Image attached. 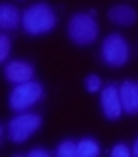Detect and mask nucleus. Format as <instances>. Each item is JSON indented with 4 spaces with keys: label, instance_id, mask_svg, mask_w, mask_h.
Returning <instances> with one entry per match:
<instances>
[{
    "label": "nucleus",
    "instance_id": "39448f33",
    "mask_svg": "<svg viewBox=\"0 0 138 157\" xmlns=\"http://www.w3.org/2000/svg\"><path fill=\"white\" fill-rule=\"evenodd\" d=\"M39 127H41L39 114H20L9 123V138L13 142H26Z\"/></svg>",
    "mask_w": 138,
    "mask_h": 157
},
{
    "label": "nucleus",
    "instance_id": "6e6552de",
    "mask_svg": "<svg viewBox=\"0 0 138 157\" xmlns=\"http://www.w3.org/2000/svg\"><path fill=\"white\" fill-rule=\"evenodd\" d=\"M119 95H121V105H123V112L127 114H138V84L136 82H123L121 88H119Z\"/></svg>",
    "mask_w": 138,
    "mask_h": 157
},
{
    "label": "nucleus",
    "instance_id": "f257e3e1",
    "mask_svg": "<svg viewBox=\"0 0 138 157\" xmlns=\"http://www.w3.org/2000/svg\"><path fill=\"white\" fill-rule=\"evenodd\" d=\"M56 26V13L50 5L37 2L22 13V28L28 35H45Z\"/></svg>",
    "mask_w": 138,
    "mask_h": 157
},
{
    "label": "nucleus",
    "instance_id": "20e7f679",
    "mask_svg": "<svg viewBox=\"0 0 138 157\" xmlns=\"http://www.w3.org/2000/svg\"><path fill=\"white\" fill-rule=\"evenodd\" d=\"M101 60L108 67H123L129 60V45L121 35H108L101 45Z\"/></svg>",
    "mask_w": 138,
    "mask_h": 157
},
{
    "label": "nucleus",
    "instance_id": "9b49d317",
    "mask_svg": "<svg viewBox=\"0 0 138 157\" xmlns=\"http://www.w3.org/2000/svg\"><path fill=\"white\" fill-rule=\"evenodd\" d=\"M99 144L93 140V138H84V140H80L78 142V157H95V155H99Z\"/></svg>",
    "mask_w": 138,
    "mask_h": 157
},
{
    "label": "nucleus",
    "instance_id": "dca6fc26",
    "mask_svg": "<svg viewBox=\"0 0 138 157\" xmlns=\"http://www.w3.org/2000/svg\"><path fill=\"white\" fill-rule=\"evenodd\" d=\"M50 153L45 151V148H33L30 153H28V157H48Z\"/></svg>",
    "mask_w": 138,
    "mask_h": 157
},
{
    "label": "nucleus",
    "instance_id": "1a4fd4ad",
    "mask_svg": "<svg viewBox=\"0 0 138 157\" xmlns=\"http://www.w3.org/2000/svg\"><path fill=\"white\" fill-rule=\"evenodd\" d=\"M136 17H138V13L129 5H114L108 9V20L116 26H132L136 22Z\"/></svg>",
    "mask_w": 138,
    "mask_h": 157
},
{
    "label": "nucleus",
    "instance_id": "9d476101",
    "mask_svg": "<svg viewBox=\"0 0 138 157\" xmlns=\"http://www.w3.org/2000/svg\"><path fill=\"white\" fill-rule=\"evenodd\" d=\"M20 24H22V13L18 11V7L5 2L0 7V26H2V30H13Z\"/></svg>",
    "mask_w": 138,
    "mask_h": 157
},
{
    "label": "nucleus",
    "instance_id": "0eeeda50",
    "mask_svg": "<svg viewBox=\"0 0 138 157\" xmlns=\"http://www.w3.org/2000/svg\"><path fill=\"white\" fill-rule=\"evenodd\" d=\"M35 75V67L26 60H13L5 67V78L13 84H22V82H30Z\"/></svg>",
    "mask_w": 138,
    "mask_h": 157
},
{
    "label": "nucleus",
    "instance_id": "7ed1b4c3",
    "mask_svg": "<svg viewBox=\"0 0 138 157\" xmlns=\"http://www.w3.org/2000/svg\"><path fill=\"white\" fill-rule=\"evenodd\" d=\"M41 97H43V86L39 82H33V80L30 82H22V84H15V88L11 90L9 105L15 112H24L30 105H35Z\"/></svg>",
    "mask_w": 138,
    "mask_h": 157
},
{
    "label": "nucleus",
    "instance_id": "4468645a",
    "mask_svg": "<svg viewBox=\"0 0 138 157\" xmlns=\"http://www.w3.org/2000/svg\"><path fill=\"white\" fill-rule=\"evenodd\" d=\"M84 86H86L89 93H97V90L101 88V80H99L97 75H89V78L84 80Z\"/></svg>",
    "mask_w": 138,
    "mask_h": 157
},
{
    "label": "nucleus",
    "instance_id": "f3484780",
    "mask_svg": "<svg viewBox=\"0 0 138 157\" xmlns=\"http://www.w3.org/2000/svg\"><path fill=\"white\" fill-rule=\"evenodd\" d=\"M132 151H134V155L138 157V138H136V142H134V148H132Z\"/></svg>",
    "mask_w": 138,
    "mask_h": 157
},
{
    "label": "nucleus",
    "instance_id": "f03ea898",
    "mask_svg": "<svg viewBox=\"0 0 138 157\" xmlns=\"http://www.w3.org/2000/svg\"><path fill=\"white\" fill-rule=\"evenodd\" d=\"M93 17L95 15H91V13H76V15H71L69 26H67V35H69V39L76 45H91L97 39L99 28H97V22Z\"/></svg>",
    "mask_w": 138,
    "mask_h": 157
},
{
    "label": "nucleus",
    "instance_id": "423d86ee",
    "mask_svg": "<svg viewBox=\"0 0 138 157\" xmlns=\"http://www.w3.org/2000/svg\"><path fill=\"white\" fill-rule=\"evenodd\" d=\"M101 112L110 121H116L121 116L123 105H121V95H119L116 84H106L104 86V90H101Z\"/></svg>",
    "mask_w": 138,
    "mask_h": 157
},
{
    "label": "nucleus",
    "instance_id": "f8f14e48",
    "mask_svg": "<svg viewBox=\"0 0 138 157\" xmlns=\"http://www.w3.org/2000/svg\"><path fill=\"white\" fill-rule=\"evenodd\" d=\"M76 153H78V144L73 140H63L58 144V148H56V155L58 157H73Z\"/></svg>",
    "mask_w": 138,
    "mask_h": 157
},
{
    "label": "nucleus",
    "instance_id": "2eb2a0df",
    "mask_svg": "<svg viewBox=\"0 0 138 157\" xmlns=\"http://www.w3.org/2000/svg\"><path fill=\"white\" fill-rule=\"evenodd\" d=\"M129 153H132V151H129L125 144H114V146H112V151H110V155H112V157H129Z\"/></svg>",
    "mask_w": 138,
    "mask_h": 157
},
{
    "label": "nucleus",
    "instance_id": "ddd939ff",
    "mask_svg": "<svg viewBox=\"0 0 138 157\" xmlns=\"http://www.w3.org/2000/svg\"><path fill=\"white\" fill-rule=\"evenodd\" d=\"M9 52H11V41H9V37H7V35H0V60H7Z\"/></svg>",
    "mask_w": 138,
    "mask_h": 157
}]
</instances>
